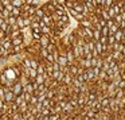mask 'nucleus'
I'll return each mask as SVG.
<instances>
[{
  "instance_id": "f257e3e1",
  "label": "nucleus",
  "mask_w": 125,
  "mask_h": 120,
  "mask_svg": "<svg viewBox=\"0 0 125 120\" xmlns=\"http://www.w3.org/2000/svg\"><path fill=\"white\" fill-rule=\"evenodd\" d=\"M4 92H6V95H4V100H6L7 103H11V101L15 100V93L12 92L11 89H8V88L4 86Z\"/></svg>"
},
{
  "instance_id": "f03ea898",
  "label": "nucleus",
  "mask_w": 125,
  "mask_h": 120,
  "mask_svg": "<svg viewBox=\"0 0 125 120\" xmlns=\"http://www.w3.org/2000/svg\"><path fill=\"white\" fill-rule=\"evenodd\" d=\"M39 43H41V47H47L50 43H52V42H51V39H50V35L43 34V35H42V38L39 39Z\"/></svg>"
},
{
  "instance_id": "7ed1b4c3",
  "label": "nucleus",
  "mask_w": 125,
  "mask_h": 120,
  "mask_svg": "<svg viewBox=\"0 0 125 120\" xmlns=\"http://www.w3.org/2000/svg\"><path fill=\"white\" fill-rule=\"evenodd\" d=\"M11 90L15 93V96H19V95H22V93H23V85L20 84V82H18V84H15L14 86H12Z\"/></svg>"
},
{
  "instance_id": "20e7f679",
  "label": "nucleus",
  "mask_w": 125,
  "mask_h": 120,
  "mask_svg": "<svg viewBox=\"0 0 125 120\" xmlns=\"http://www.w3.org/2000/svg\"><path fill=\"white\" fill-rule=\"evenodd\" d=\"M58 63L61 65V68H65V66L69 65V61H67V58H66V54H61V55H59Z\"/></svg>"
},
{
  "instance_id": "39448f33",
  "label": "nucleus",
  "mask_w": 125,
  "mask_h": 120,
  "mask_svg": "<svg viewBox=\"0 0 125 120\" xmlns=\"http://www.w3.org/2000/svg\"><path fill=\"white\" fill-rule=\"evenodd\" d=\"M73 74H70V73H67V74H65V77H63V84L65 85H69V86H70L71 84H73Z\"/></svg>"
},
{
  "instance_id": "423d86ee",
  "label": "nucleus",
  "mask_w": 125,
  "mask_h": 120,
  "mask_svg": "<svg viewBox=\"0 0 125 120\" xmlns=\"http://www.w3.org/2000/svg\"><path fill=\"white\" fill-rule=\"evenodd\" d=\"M66 58H67L69 63H74V61H75V55H74V53H73L71 49H69L67 51H66Z\"/></svg>"
},
{
  "instance_id": "0eeeda50",
  "label": "nucleus",
  "mask_w": 125,
  "mask_h": 120,
  "mask_svg": "<svg viewBox=\"0 0 125 120\" xmlns=\"http://www.w3.org/2000/svg\"><path fill=\"white\" fill-rule=\"evenodd\" d=\"M114 38H116V42H122V38H124V30H122V28H118L117 33L114 34Z\"/></svg>"
},
{
  "instance_id": "6e6552de",
  "label": "nucleus",
  "mask_w": 125,
  "mask_h": 120,
  "mask_svg": "<svg viewBox=\"0 0 125 120\" xmlns=\"http://www.w3.org/2000/svg\"><path fill=\"white\" fill-rule=\"evenodd\" d=\"M70 65V74H73L74 77L78 76V65H75V63H69Z\"/></svg>"
},
{
  "instance_id": "1a4fd4ad",
  "label": "nucleus",
  "mask_w": 125,
  "mask_h": 120,
  "mask_svg": "<svg viewBox=\"0 0 125 120\" xmlns=\"http://www.w3.org/2000/svg\"><path fill=\"white\" fill-rule=\"evenodd\" d=\"M11 3H12L14 7H19V8H22V7L26 4V0H11Z\"/></svg>"
},
{
  "instance_id": "9d476101",
  "label": "nucleus",
  "mask_w": 125,
  "mask_h": 120,
  "mask_svg": "<svg viewBox=\"0 0 125 120\" xmlns=\"http://www.w3.org/2000/svg\"><path fill=\"white\" fill-rule=\"evenodd\" d=\"M124 96H125V90L122 89V88L117 86V89H116V98H120V100H121Z\"/></svg>"
},
{
  "instance_id": "9b49d317",
  "label": "nucleus",
  "mask_w": 125,
  "mask_h": 120,
  "mask_svg": "<svg viewBox=\"0 0 125 120\" xmlns=\"http://www.w3.org/2000/svg\"><path fill=\"white\" fill-rule=\"evenodd\" d=\"M44 11H43V8H36V11H35V16L36 18H39V19H42V18L44 16Z\"/></svg>"
},
{
  "instance_id": "f8f14e48",
  "label": "nucleus",
  "mask_w": 125,
  "mask_h": 120,
  "mask_svg": "<svg viewBox=\"0 0 125 120\" xmlns=\"http://www.w3.org/2000/svg\"><path fill=\"white\" fill-rule=\"evenodd\" d=\"M16 19H18V18L16 16H14V15H11V16H10V18H7V23H8V24L10 26H12V24H16Z\"/></svg>"
},
{
  "instance_id": "ddd939ff",
  "label": "nucleus",
  "mask_w": 125,
  "mask_h": 120,
  "mask_svg": "<svg viewBox=\"0 0 125 120\" xmlns=\"http://www.w3.org/2000/svg\"><path fill=\"white\" fill-rule=\"evenodd\" d=\"M100 38H101V31L93 28V39H94V41H100Z\"/></svg>"
},
{
  "instance_id": "4468645a",
  "label": "nucleus",
  "mask_w": 125,
  "mask_h": 120,
  "mask_svg": "<svg viewBox=\"0 0 125 120\" xmlns=\"http://www.w3.org/2000/svg\"><path fill=\"white\" fill-rule=\"evenodd\" d=\"M38 74H46V66L44 65H42V63H39V66H38Z\"/></svg>"
},
{
  "instance_id": "2eb2a0df",
  "label": "nucleus",
  "mask_w": 125,
  "mask_h": 120,
  "mask_svg": "<svg viewBox=\"0 0 125 120\" xmlns=\"http://www.w3.org/2000/svg\"><path fill=\"white\" fill-rule=\"evenodd\" d=\"M114 43H116L114 35H108V45H114Z\"/></svg>"
},
{
  "instance_id": "dca6fc26",
  "label": "nucleus",
  "mask_w": 125,
  "mask_h": 120,
  "mask_svg": "<svg viewBox=\"0 0 125 120\" xmlns=\"http://www.w3.org/2000/svg\"><path fill=\"white\" fill-rule=\"evenodd\" d=\"M98 42H101L102 45H108V36L101 34V38H100V41H98Z\"/></svg>"
},
{
  "instance_id": "f3484780",
  "label": "nucleus",
  "mask_w": 125,
  "mask_h": 120,
  "mask_svg": "<svg viewBox=\"0 0 125 120\" xmlns=\"http://www.w3.org/2000/svg\"><path fill=\"white\" fill-rule=\"evenodd\" d=\"M101 34H102V35H106V36L110 34V33H109V27H108V26H104L102 30H101Z\"/></svg>"
},
{
  "instance_id": "a211bd4d",
  "label": "nucleus",
  "mask_w": 125,
  "mask_h": 120,
  "mask_svg": "<svg viewBox=\"0 0 125 120\" xmlns=\"http://www.w3.org/2000/svg\"><path fill=\"white\" fill-rule=\"evenodd\" d=\"M52 69H54V72H59L61 70V65L58 62H54L52 63Z\"/></svg>"
},
{
  "instance_id": "6ab92c4d",
  "label": "nucleus",
  "mask_w": 125,
  "mask_h": 120,
  "mask_svg": "<svg viewBox=\"0 0 125 120\" xmlns=\"http://www.w3.org/2000/svg\"><path fill=\"white\" fill-rule=\"evenodd\" d=\"M93 72H94L95 77L98 78V76H100V72H101V68H97V66H94V68H93Z\"/></svg>"
},
{
  "instance_id": "aec40b11",
  "label": "nucleus",
  "mask_w": 125,
  "mask_h": 120,
  "mask_svg": "<svg viewBox=\"0 0 125 120\" xmlns=\"http://www.w3.org/2000/svg\"><path fill=\"white\" fill-rule=\"evenodd\" d=\"M38 66H39V63L36 61H31V68L32 69H38Z\"/></svg>"
},
{
  "instance_id": "412c9836",
  "label": "nucleus",
  "mask_w": 125,
  "mask_h": 120,
  "mask_svg": "<svg viewBox=\"0 0 125 120\" xmlns=\"http://www.w3.org/2000/svg\"><path fill=\"white\" fill-rule=\"evenodd\" d=\"M6 10H7V11H10V12H11L12 10H14V6H12V3L7 4V6H6Z\"/></svg>"
},
{
  "instance_id": "4be33fe9",
  "label": "nucleus",
  "mask_w": 125,
  "mask_h": 120,
  "mask_svg": "<svg viewBox=\"0 0 125 120\" xmlns=\"http://www.w3.org/2000/svg\"><path fill=\"white\" fill-rule=\"evenodd\" d=\"M122 58H124V60H125V46H124V49H122Z\"/></svg>"
},
{
  "instance_id": "5701e85b",
  "label": "nucleus",
  "mask_w": 125,
  "mask_h": 120,
  "mask_svg": "<svg viewBox=\"0 0 125 120\" xmlns=\"http://www.w3.org/2000/svg\"><path fill=\"white\" fill-rule=\"evenodd\" d=\"M79 1H81V0H79Z\"/></svg>"
}]
</instances>
